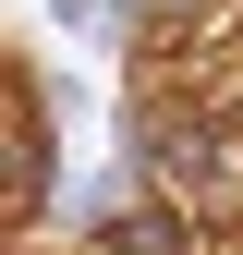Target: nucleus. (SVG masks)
<instances>
[{"label":"nucleus","instance_id":"f257e3e1","mask_svg":"<svg viewBox=\"0 0 243 255\" xmlns=\"http://www.w3.org/2000/svg\"><path fill=\"white\" fill-rule=\"evenodd\" d=\"M49 195V122H37V85L12 73V207Z\"/></svg>","mask_w":243,"mask_h":255}]
</instances>
